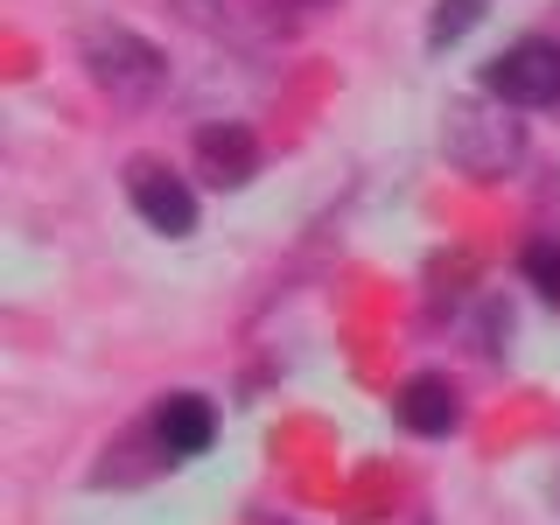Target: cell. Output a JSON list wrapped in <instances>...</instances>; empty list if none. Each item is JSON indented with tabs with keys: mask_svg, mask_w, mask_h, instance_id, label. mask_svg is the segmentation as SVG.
Segmentation results:
<instances>
[{
	"mask_svg": "<svg viewBox=\"0 0 560 525\" xmlns=\"http://www.w3.org/2000/svg\"><path fill=\"white\" fill-rule=\"evenodd\" d=\"M483 92L498 105H560V43H547V35H518L504 57L483 63Z\"/></svg>",
	"mask_w": 560,
	"mask_h": 525,
	"instance_id": "1",
	"label": "cell"
},
{
	"mask_svg": "<svg viewBox=\"0 0 560 525\" xmlns=\"http://www.w3.org/2000/svg\"><path fill=\"white\" fill-rule=\"evenodd\" d=\"M84 63H92V78L105 84L113 98H148L154 84H162V49L148 43V35L133 28H92L84 35Z\"/></svg>",
	"mask_w": 560,
	"mask_h": 525,
	"instance_id": "2",
	"label": "cell"
},
{
	"mask_svg": "<svg viewBox=\"0 0 560 525\" xmlns=\"http://www.w3.org/2000/svg\"><path fill=\"white\" fill-rule=\"evenodd\" d=\"M127 197H133V210H140V218H148L162 238H189V232H197V189H189L175 168L133 162V168H127Z\"/></svg>",
	"mask_w": 560,
	"mask_h": 525,
	"instance_id": "3",
	"label": "cell"
},
{
	"mask_svg": "<svg viewBox=\"0 0 560 525\" xmlns=\"http://www.w3.org/2000/svg\"><path fill=\"white\" fill-rule=\"evenodd\" d=\"M148 434H154V448H162L168 463H189V455H203L210 434H218V407H210L203 393H168L162 407H154Z\"/></svg>",
	"mask_w": 560,
	"mask_h": 525,
	"instance_id": "4",
	"label": "cell"
},
{
	"mask_svg": "<svg viewBox=\"0 0 560 525\" xmlns=\"http://www.w3.org/2000/svg\"><path fill=\"white\" fill-rule=\"evenodd\" d=\"M448 154L463 168L490 175V168H504L518 154V127H512V119H483L477 105H455V113H448Z\"/></svg>",
	"mask_w": 560,
	"mask_h": 525,
	"instance_id": "5",
	"label": "cell"
},
{
	"mask_svg": "<svg viewBox=\"0 0 560 525\" xmlns=\"http://www.w3.org/2000/svg\"><path fill=\"white\" fill-rule=\"evenodd\" d=\"M197 162L218 189H238L245 175L259 168V140H253V127H238V119H210L197 133Z\"/></svg>",
	"mask_w": 560,
	"mask_h": 525,
	"instance_id": "6",
	"label": "cell"
},
{
	"mask_svg": "<svg viewBox=\"0 0 560 525\" xmlns=\"http://www.w3.org/2000/svg\"><path fill=\"white\" fill-rule=\"evenodd\" d=\"M399 420H407L413 434H448L455 420H463V407H455V385L442 372H413L407 385H399Z\"/></svg>",
	"mask_w": 560,
	"mask_h": 525,
	"instance_id": "7",
	"label": "cell"
},
{
	"mask_svg": "<svg viewBox=\"0 0 560 525\" xmlns=\"http://www.w3.org/2000/svg\"><path fill=\"white\" fill-rule=\"evenodd\" d=\"M483 8H490V0H434V14H428V43H434V49L463 43V35L483 22Z\"/></svg>",
	"mask_w": 560,
	"mask_h": 525,
	"instance_id": "8",
	"label": "cell"
},
{
	"mask_svg": "<svg viewBox=\"0 0 560 525\" xmlns=\"http://www.w3.org/2000/svg\"><path fill=\"white\" fill-rule=\"evenodd\" d=\"M525 280H533L547 302H560V238H533V245H525Z\"/></svg>",
	"mask_w": 560,
	"mask_h": 525,
	"instance_id": "9",
	"label": "cell"
}]
</instances>
